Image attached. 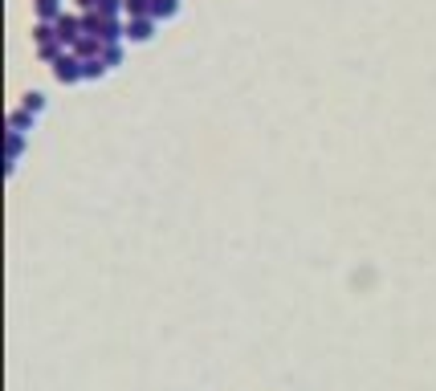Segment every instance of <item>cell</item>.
<instances>
[{
	"instance_id": "1",
	"label": "cell",
	"mask_w": 436,
	"mask_h": 391,
	"mask_svg": "<svg viewBox=\"0 0 436 391\" xmlns=\"http://www.w3.org/2000/svg\"><path fill=\"white\" fill-rule=\"evenodd\" d=\"M53 29H57V41L66 45V49H74V41L82 37V17H74V12H61V17L53 21Z\"/></svg>"
},
{
	"instance_id": "2",
	"label": "cell",
	"mask_w": 436,
	"mask_h": 391,
	"mask_svg": "<svg viewBox=\"0 0 436 391\" xmlns=\"http://www.w3.org/2000/svg\"><path fill=\"white\" fill-rule=\"evenodd\" d=\"M53 78L61 82V86H74V82H86L82 78V57H74V53H66L57 66H53Z\"/></svg>"
},
{
	"instance_id": "3",
	"label": "cell",
	"mask_w": 436,
	"mask_h": 391,
	"mask_svg": "<svg viewBox=\"0 0 436 391\" xmlns=\"http://www.w3.org/2000/svg\"><path fill=\"white\" fill-rule=\"evenodd\" d=\"M155 29H159V21L155 17H127V41H151L155 37Z\"/></svg>"
},
{
	"instance_id": "4",
	"label": "cell",
	"mask_w": 436,
	"mask_h": 391,
	"mask_svg": "<svg viewBox=\"0 0 436 391\" xmlns=\"http://www.w3.org/2000/svg\"><path fill=\"white\" fill-rule=\"evenodd\" d=\"M70 53H74V57H82V61H90V57H102V41L82 33V37L74 41V49H70Z\"/></svg>"
},
{
	"instance_id": "5",
	"label": "cell",
	"mask_w": 436,
	"mask_h": 391,
	"mask_svg": "<svg viewBox=\"0 0 436 391\" xmlns=\"http://www.w3.org/2000/svg\"><path fill=\"white\" fill-rule=\"evenodd\" d=\"M33 41H37V49H41V45H53V41H57V29H53V21H37V25H33Z\"/></svg>"
},
{
	"instance_id": "6",
	"label": "cell",
	"mask_w": 436,
	"mask_h": 391,
	"mask_svg": "<svg viewBox=\"0 0 436 391\" xmlns=\"http://www.w3.org/2000/svg\"><path fill=\"white\" fill-rule=\"evenodd\" d=\"M106 70H110V66H106L102 57H90V61H82V78H86V82H98V78H106Z\"/></svg>"
},
{
	"instance_id": "7",
	"label": "cell",
	"mask_w": 436,
	"mask_h": 391,
	"mask_svg": "<svg viewBox=\"0 0 436 391\" xmlns=\"http://www.w3.org/2000/svg\"><path fill=\"white\" fill-rule=\"evenodd\" d=\"M37 4V21H57L66 8H61V0H33Z\"/></svg>"
},
{
	"instance_id": "8",
	"label": "cell",
	"mask_w": 436,
	"mask_h": 391,
	"mask_svg": "<svg viewBox=\"0 0 436 391\" xmlns=\"http://www.w3.org/2000/svg\"><path fill=\"white\" fill-rule=\"evenodd\" d=\"M102 25H106L102 12H82V33L86 37H102Z\"/></svg>"
},
{
	"instance_id": "9",
	"label": "cell",
	"mask_w": 436,
	"mask_h": 391,
	"mask_svg": "<svg viewBox=\"0 0 436 391\" xmlns=\"http://www.w3.org/2000/svg\"><path fill=\"white\" fill-rule=\"evenodd\" d=\"M175 12H179V0H155V4H151V17H155V21H172Z\"/></svg>"
},
{
	"instance_id": "10",
	"label": "cell",
	"mask_w": 436,
	"mask_h": 391,
	"mask_svg": "<svg viewBox=\"0 0 436 391\" xmlns=\"http://www.w3.org/2000/svg\"><path fill=\"white\" fill-rule=\"evenodd\" d=\"M21 151H25V134L21 130H8V168H17Z\"/></svg>"
},
{
	"instance_id": "11",
	"label": "cell",
	"mask_w": 436,
	"mask_h": 391,
	"mask_svg": "<svg viewBox=\"0 0 436 391\" xmlns=\"http://www.w3.org/2000/svg\"><path fill=\"white\" fill-rule=\"evenodd\" d=\"M66 53H70V49H66V45H61V41H53V45H41V49H37V57H41V61H49V66H57V61H61Z\"/></svg>"
},
{
	"instance_id": "12",
	"label": "cell",
	"mask_w": 436,
	"mask_h": 391,
	"mask_svg": "<svg viewBox=\"0 0 436 391\" xmlns=\"http://www.w3.org/2000/svg\"><path fill=\"white\" fill-rule=\"evenodd\" d=\"M21 110H29V114H41V110H45V94L29 90V94H25V102H21Z\"/></svg>"
},
{
	"instance_id": "13",
	"label": "cell",
	"mask_w": 436,
	"mask_h": 391,
	"mask_svg": "<svg viewBox=\"0 0 436 391\" xmlns=\"http://www.w3.org/2000/svg\"><path fill=\"white\" fill-rule=\"evenodd\" d=\"M8 127H12V130H21V134H25V130L33 127V114H29V110H12V114H8Z\"/></svg>"
},
{
	"instance_id": "14",
	"label": "cell",
	"mask_w": 436,
	"mask_h": 391,
	"mask_svg": "<svg viewBox=\"0 0 436 391\" xmlns=\"http://www.w3.org/2000/svg\"><path fill=\"white\" fill-rule=\"evenodd\" d=\"M98 12H102V17H110V21H119V12H127V0H102V4H98Z\"/></svg>"
},
{
	"instance_id": "15",
	"label": "cell",
	"mask_w": 436,
	"mask_h": 391,
	"mask_svg": "<svg viewBox=\"0 0 436 391\" xmlns=\"http://www.w3.org/2000/svg\"><path fill=\"white\" fill-rule=\"evenodd\" d=\"M102 61L115 70V66H123V45H102Z\"/></svg>"
},
{
	"instance_id": "16",
	"label": "cell",
	"mask_w": 436,
	"mask_h": 391,
	"mask_svg": "<svg viewBox=\"0 0 436 391\" xmlns=\"http://www.w3.org/2000/svg\"><path fill=\"white\" fill-rule=\"evenodd\" d=\"M155 0H127V17H151Z\"/></svg>"
},
{
	"instance_id": "17",
	"label": "cell",
	"mask_w": 436,
	"mask_h": 391,
	"mask_svg": "<svg viewBox=\"0 0 436 391\" xmlns=\"http://www.w3.org/2000/svg\"><path fill=\"white\" fill-rule=\"evenodd\" d=\"M98 4H102V0H78V8H82V12H98Z\"/></svg>"
}]
</instances>
